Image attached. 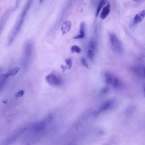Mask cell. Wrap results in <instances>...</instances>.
Listing matches in <instances>:
<instances>
[{"label":"cell","instance_id":"6da1fadb","mask_svg":"<svg viewBox=\"0 0 145 145\" xmlns=\"http://www.w3.org/2000/svg\"><path fill=\"white\" fill-rule=\"evenodd\" d=\"M109 37L113 51L117 54L121 53L122 51V47L121 42L118 37L112 33H109Z\"/></svg>","mask_w":145,"mask_h":145},{"label":"cell","instance_id":"7a4b0ae2","mask_svg":"<svg viewBox=\"0 0 145 145\" xmlns=\"http://www.w3.org/2000/svg\"><path fill=\"white\" fill-rule=\"evenodd\" d=\"M26 14L25 13L22 12L20 19L17 23L12 32L10 35L8 41V44L10 45L12 43L19 32Z\"/></svg>","mask_w":145,"mask_h":145},{"label":"cell","instance_id":"3957f363","mask_svg":"<svg viewBox=\"0 0 145 145\" xmlns=\"http://www.w3.org/2000/svg\"><path fill=\"white\" fill-rule=\"evenodd\" d=\"M106 82L111 84L115 88H118L121 85V82L113 74L109 72H106L104 74Z\"/></svg>","mask_w":145,"mask_h":145},{"label":"cell","instance_id":"277c9868","mask_svg":"<svg viewBox=\"0 0 145 145\" xmlns=\"http://www.w3.org/2000/svg\"><path fill=\"white\" fill-rule=\"evenodd\" d=\"M47 82L50 85L53 86H57L61 83V78L54 73H51L46 77Z\"/></svg>","mask_w":145,"mask_h":145},{"label":"cell","instance_id":"5b68a950","mask_svg":"<svg viewBox=\"0 0 145 145\" xmlns=\"http://www.w3.org/2000/svg\"><path fill=\"white\" fill-rule=\"evenodd\" d=\"M32 46L30 43L26 44L24 54L22 59V64L24 67H26L30 60L32 50Z\"/></svg>","mask_w":145,"mask_h":145},{"label":"cell","instance_id":"8992f818","mask_svg":"<svg viewBox=\"0 0 145 145\" xmlns=\"http://www.w3.org/2000/svg\"><path fill=\"white\" fill-rule=\"evenodd\" d=\"M134 72L140 77L145 78V66L142 65H138L133 67Z\"/></svg>","mask_w":145,"mask_h":145},{"label":"cell","instance_id":"52a82bcc","mask_svg":"<svg viewBox=\"0 0 145 145\" xmlns=\"http://www.w3.org/2000/svg\"><path fill=\"white\" fill-rule=\"evenodd\" d=\"M137 107L136 105L133 103L129 104L126 107L125 114L127 117L132 116L136 111Z\"/></svg>","mask_w":145,"mask_h":145},{"label":"cell","instance_id":"ba28073f","mask_svg":"<svg viewBox=\"0 0 145 145\" xmlns=\"http://www.w3.org/2000/svg\"><path fill=\"white\" fill-rule=\"evenodd\" d=\"M71 26V22L69 21H65L63 22L61 28L62 35L65 34L70 31Z\"/></svg>","mask_w":145,"mask_h":145},{"label":"cell","instance_id":"9c48e42d","mask_svg":"<svg viewBox=\"0 0 145 145\" xmlns=\"http://www.w3.org/2000/svg\"><path fill=\"white\" fill-rule=\"evenodd\" d=\"M110 10V5L109 3L103 9L101 14L100 17L102 19L105 18L109 14Z\"/></svg>","mask_w":145,"mask_h":145},{"label":"cell","instance_id":"30bf717a","mask_svg":"<svg viewBox=\"0 0 145 145\" xmlns=\"http://www.w3.org/2000/svg\"><path fill=\"white\" fill-rule=\"evenodd\" d=\"M145 17V9L135 15L134 18V22L136 23L139 22L141 21Z\"/></svg>","mask_w":145,"mask_h":145},{"label":"cell","instance_id":"8fae6325","mask_svg":"<svg viewBox=\"0 0 145 145\" xmlns=\"http://www.w3.org/2000/svg\"><path fill=\"white\" fill-rule=\"evenodd\" d=\"M85 24L84 22L81 23L80 25V34L74 37L73 39H74L83 38L85 35Z\"/></svg>","mask_w":145,"mask_h":145},{"label":"cell","instance_id":"7c38bea8","mask_svg":"<svg viewBox=\"0 0 145 145\" xmlns=\"http://www.w3.org/2000/svg\"><path fill=\"white\" fill-rule=\"evenodd\" d=\"M112 104V102L110 100H109L105 102L101 106L100 108V111H103L106 110L110 108Z\"/></svg>","mask_w":145,"mask_h":145},{"label":"cell","instance_id":"4fadbf2b","mask_svg":"<svg viewBox=\"0 0 145 145\" xmlns=\"http://www.w3.org/2000/svg\"><path fill=\"white\" fill-rule=\"evenodd\" d=\"M96 43L95 39H91L90 40L89 44V49L95 52L96 49Z\"/></svg>","mask_w":145,"mask_h":145},{"label":"cell","instance_id":"5bb4252c","mask_svg":"<svg viewBox=\"0 0 145 145\" xmlns=\"http://www.w3.org/2000/svg\"><path fill=\"white\" fill-rule=\"evenodd\" d=\"M107 0H100L96 13V16L98 15L101 10L106 2Z\"/></svg>","mask_w":145,"mask_h":145},{"label":"cell","instance_id":"9a60e30c","mask_svg":"<svg viewBox=\"0 0 145 145\" xmlns=\"http://www.w3.org/2000/svg\"><path fill=\"white\" fill-rule=\"evenodd\" d=\"M20 68L18 67H16L10 71L8 74V76H12L15 75L18 72Z\"/></svg>","mask_w":145,"mask_h":145},{"label":"cell","instance_id":"2e32d148","mask_svg":"<svg viewBox=\"0 0 145 145\" xmlns=\"http://www.w3.org/2000/svg\"><path fill=\"white\" fill-rule=\"evenodd\" d=\"M44 127V123L42 122H41L35 125L34 127V129L36 130L39 131L43 129Z\"/></svg>","mask_w":145,"mask_h":145},{"label":"cell","instance_id":"e0dca14e","mask_svg":"<svg viewBox=\"0 0 145 145\" xmlns=\"http://www.w3.org/2000/svg\"><path fill=\"white\" fill-rule=\"evenodd\" d=\"M71 50L72 53L75 52L77 53H79L81 51L80 48L76 45L72 46L71 48Z\"/></svg>","mask_w":145,"mask_h":145},{"label":"cell","instance_id":"ac0fdd59","mask_svg":"<svg viewBox=\"0 0 145 145\" xmlns=\"http://www.w3.org/2000/svg\"><path fill=\"white\" fill-rule=\"evenodd\" d=\"M94 52L89 49L87 52V57L90 60H93V59Z\"/></svg>","mask_w":145,"mask_h":145},{"label":"cell","instance_id":"d6986e66","mask_svg":"<svg viewBox=\"0 0 145 145\" xmlns=\"http://www.w3.org/2000/svg\"><path fill=\"white\" fill-rule=\"evenodd\" d=\"M9 76L7 73L3 74L1 76L0 78L1 86L3 84L6 79Z\"/></svg>","mask_w":145,"mask_h":145},{"label":"cell","instance_id":"ffe728a7","mask_svg":"<svg viewBox=\"0 0 145 145\" xmlns=\"http://www.w3.org/2000/svg\"><path fill=\"white\" fill-rule=\"evenodd\" d=\"M65 62L67 66L69 69H70L72 65V61L70 58L66 59L65 60Z\"/></svg>","mask_w":145,"mask_h":145},{"label":"cell","instance_id":"44dd1931","mask_svg":"<svg viewBox=\"0 0 145 145\" xmlns=\"http://www.w3.org/2000/svg\"><path fill=\"white\" fill-rule=\"evenodd\" d=\"M24 91L23 90L19 91L16 92L14 94V96L16 98L20 97L22 96L24 94Z\"/></svg>","mask_w":145,"mask_h":145},{"label":"cell","instance_id":"7402d4cb","mask_svg":"<svg viewBox=\"0 0 145 145\" xmlns=\"http://www.w3.org/2000/svg\"><path fill=\"white\" fill-rule=\"evenodd\" d=\"M81 63L83 65L87 68H89V66L88 64L86 61L84 57H82L81 58Z\"/></svg>","mask_w":145,"mask_h":145},{"label":"cell","instance_id":"603a6c76","mask_svg":"<svg viewBox=\"0 0 145 145\" xmlns=\"http://www.w3.org/2000/svg\"><path fill=\"white\" fill-rule=\"evenodd\" d=\"M109 90V88L107 87H105L102 89L101 92L102 93H107Z\"/></svg>","mask_w":145,"mask_h":145},{"label":"cell","instance_id":"cb8c5ba5","mask_svg":"<svg viewBox=\"0 0 145 145\" xmlns=\"http://www.w3.org/2000/svg\"><path fill=\"white\" fill-rule=\"evenodd\" d=\"M61 67L62 69L63 72H64L65 70L67 68L66 66L63 65H61Z\"/></svg>","mask_w":145,"mask_h":145},{"label":"cell","instance_id":"d4e9b609","mask_svg":"<svg viewBox=\"0 0 145 145\" xmlns=\"http://www.w3.org/2000/svg\"><path fill=\"white\" fill-rule=\"evenodd\" d=\"M144 95L145 97V86L144 88Z\"/></svg>","mask_w":145,"mask_h":145},{"label":"cell","instance_id":"484cf974","mask_svg":"<svg viewBox=\"0 0 145 145\" xmlns=\"http://www.w3.org/2000/svg\"><path fill=\"white\" fill-rule=\"evenodd\" d=\"M44 0H40V2L41 3Z\"/></svg>","mask_w":145,"mask_h":145},{"label":"cell","instance_id":"4316f807","mask_svg":"<svg viewBox=\"0 0 145 145\" xmlns=\"http://www.w3.org/2000/svg\"><path fill=\"white\" fill-rule=\"evenodd\" d=\"M135 0V1H137V0Z\"/></svg>","mask_w":145,"mask_h":145}]
</instances>
